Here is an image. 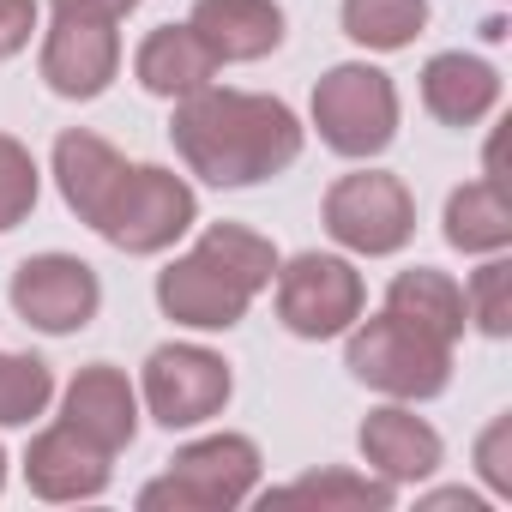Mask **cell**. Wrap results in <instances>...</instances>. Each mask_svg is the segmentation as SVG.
Wrapping results in <instances>:
<instances>
[{
	"instance_id": "obj_1",
	"label": "cell",
	"mask_w": 512,
	"mask_h": 512,
	"mask_svg": "<svg viewBox=\"0 0 512 512\" xmlns=\"http://www.w3.org/2000/svg\"><path fill=\"white\" fill-rule=\"evenodd\" d=\"M169 139H175V157L187 163V175H199L205 187H260L302 157L308 127L296 121V109L284 97L205 85L175 103Z\"/></svg>"
},
{
	"instance_id": "obj_2",
	"label": "cell",
	"mask_w": 512,
	"mask_h": 512,
	"mask_svg": "<svg viewBox=\"0 0 512 512\" xmlns=\"http://www.w3.org/2000/svg\"><path fill=\"white\" fill-rule=\"evenodd\" d=\"M278 247L247 223H211L187 253L157 272V308L187 332H229L247 320L253 296L272 290Z\"/></svg>"
},
{
	"instance_id": "obj_3",
	"label": "cell",
	"mask_w": 512,
	"mask_h": 512,
	"mask_svg": "<svg viewBox=\"0 0 512 512\" xmlns=\"http://www.w3.org/2000/svg\"><path fill=\"white\" fill-rule=\"evenodd\" d=\"M344 338H350L344 368L380 398L422 404V398H440L452 386V344H440L434 332L398 320L392 308H380L374 320H356Z\"/></svg>"
},
{
	"instance_id": "obj_4",
	"label": "cell",
	"mask_w": 512,
	"mask_h": 512,
	"mask_svg": "<svg viewBox=\"0 0 512 512\" xmlns=\"http://www.w3.org/2000/svg\"><path fill=\"white\" fill-rule=\"evenodd\" d=\"M193 223H199V193L163 163H127L91 217V229L121 253H163Z\"/></svg>"
},
{
	"instance_id": "obj_5",
	"label": "cell",
	"mask_w": 512,
	"mask_h": 512,
	"mask_svg": "<svg viewBox=\"0 0 512 512\" xmlns=\"http://www.w3.org/2000/svg\"><path fill=\"white\" fill-rule=\"evenodd\" d=\"M260 470L266 458L247 434H205L181 446L157 482L139 488V506L145 512H229L260 488Z\"/></svg>"
},
{
	"instance_id": "obj_6",
	"label": "cell",
	"mask_w": 512,
	"mask_h": 512,
	"mask_svg": "<svg viewBox=\"0 0 512 512\" xmlns=\"http://www.w3.org/2000/svg\"><path fill=\"white\" fill-rule=\"evenodd\" d=\"M314 127L326 151L368 163L398 139V85L368 61H344L314 85Z\"/></svg>"
},
{
	"instance_id": "obj_7",
	"label": "cell",
	"mask_w": 512,
	"mask_h": 512,
	"mask_svg": "<svg viewBox=\"0 0 512 512\" xmlns=\"http://www.w3.org/2000/svg\"><path fill=\"white\" fill-rule=\"evenodd\" d=\"M278 320L290 338H308V344H326V338H344L362 308H368V290H362V272L344 260V253H296V260H278Z\"/></svg>"
},
{
	"instance_id": "obj_8",
	"label": "cell",
	"mask_w": 512,
	"mask_h": 512,
	"mask_svg": "<svg viewBox=\"0 0 512 512\" xmlns=\"http://www.w3.org/2000/svg\"><path fill=\"white\" fill-rule=\"evenodd\" d=\"M326 235L344 247V253H368V260H386V253H404L410 235H416V199L398 175L386 169H356V175H338L326 187Z\"/></svg>"
},
{
	"instance_id": "obj_9",
	"label": "cell",
	"mask_w": 512,
	"mask_h": 512,
	"mask_svg": "<svg viewBox=\"0 0 512 512\" xmlns=\"http://www.w3.org/2000/svg\"><path fill=\"white\" fill-rule=\"evenodd\" d=\"M235 380H229V362L205 344H157L145 356V374H139V398L151 410L157 428H199L211 416H223Z\"/></svg>"
},
{
	"instance_id": "obj_10",
	"label": "cell",
	"mask_w": 512,
	"mask_h": 512,
	"mask_svg": "<svg viewBox=\"0 0 512 512\" xmlns=\"http://www.w3.org/2000/svg\"><path fill=\"white\" fill-rule=\"evenodd\" d=\"M103 308V278L79 253H31L13 272V314L49 338H73L97 320Z\"/></svg>"
},
{
	"instance_id": "obj_11",
	"label": "cell",
	"mask_w": 512,
	"mask_h": 512,
	"mask_svg": "<svg viewBox=\"0 0 512 512\" xmlns=\"http://www.w3.org/2000/svg\"><path fill=\"white\" fill-rule=\"evenodd\" d=\"M43 85L67 103H91L115 85L121 73V31L115 19H91V13H55V25L43 31Z\"/></svg>"
},
{
	"instance_id": "obj_12",
	"label": "cell",
	"mask_w": 512,
	"mask_h": 512,
	"mask_svg": "<svg viewBox=\"0 0 512 512\" xmlns=\"http://www.w3.org/2000/svg\"><path fill=\"white\" fill-rule=\"evenodd\" d=\"M356 446H362V464H368L380 482H392V488L428 482V476L446 464V440L434 434V422H422V416H416L410 404H398V398L362 416Z\"/></svg>"
},
{
	"instance_id": "obj_13",
	"label": "cell",
	"mask_w": 512,
	"mask_h": 512,
	"mask_svg": "<svg viewBox=\"0 0 512 512\" xmlns=\"http://www.w3.org/2000/svg\"><path fill=\"white\" fill-rule=\"evenodd\" d=\"M115 476V452L85 440L73 422H49L25 446V482L37 500H97Z\"/></svg>"
},
{
	"instance_id": "obj_14",
	"label": "cell",
	"mask_w": 512,
	"mask_h": 512,
	"mask_svg": "<svg viewBox=\"0 0 512 512\" xmlns=\"http://www.w3.org/2000/svg\"><path fill=\"white\" fill-rule=\"evenodd\" d=\"M61 422H73L85 440H97L103 452H127L139 434V392L115 362H91L67 380L61 392Z\"/></svg>"
},
{
	"instance_id": "obj_15",
	"label": "cell",
	"mask_w": 512,
	"mask_h": 512,
	"mask_svg": "<svg viewBox=\"0 0 512 512\" xmlns=\"http://www.w3.org/2000/svg\"><path fill=\"white\" fill-rule=\"evenodd\" d=\"M187 25L211 49L217 67L266 61L284 43V7H278V0H193Z\"/></svg>"
},
{
	"instance_id": "obj_16",
	"label": "cell",
	"mask_w": 512,
	"mask_h": 512,
	"mask_svg": "<svg viewBox=\"0 0 512 512\" xmlns=\"http://www.w3.org/2000/svg\"><path fill=\"white\" fill-rule=\"evenodd\" d=\"M422 103L440 127H476L500 109V73L482 55L446 49L422 67Z\"/></svg>"
},
{
	"instance_id": "obj_17",
	"label": "cell",
	"mask_w": 512,
	"mask_h": 512,
	"mask_svg": "<svg viewBox=\"0 0 512 512\" xmlns=\"http://www.w3.org/2000/svg\"><path fill=\"white\" fill-rule=\"evenodd\" d=\"M217 73H223V67H217L211 49L193 37V25H157V31L139 43V55H133V79H139L151 97H163V103H181V97L217 85Z\"/></svg>"
},
{
	"instance_id": "obj_18",
	"label": "cell",
	"mask_w": 512,
	"mask_h": 512,
	"mask_svg": "<svg viewBox=\"0 0 512 512\" xmlns=\"http://www.w3.org/2000/svg\"><path fill=\"white\" fill-rule=\"evenodd\" d=\"M121 169H127V157H121L103 133L73 127V133L55 139V187H61V199H67V211H73L79 223L97 217V205H103V193L115 187Z\"/></svg>"
},
{
	"instance_id": "obj_19",
	"label": "cell",
	"mask_w": 512,
	"mask_h": 512,
	"mask_svg": "<svg viewBox=\"0 0 512 512\" xmlns=\"http://www.w3.org/2000/svg\"><path fill=\"white\" fill-rule=\"evenodd\" d=\"M386 308H392L398 320L434 332L440 344H458L464 326H470V320H464V290H458L446 272H434V266H410V272H398V278L386 284Z\"/></svg>"
},
{
	"instance_id": "obj_20",
	"label": "cell",
	"mask_w": 512,
	"mask_h": 512,
	"mask_svg": "<svg viewBox=\"0 0 512 512\" xmlns=\"http://www.w3.org/2000/svg\"><path fill=\"white\" fill-rule=\"evenodd\" d=\"M446 241L458 253H506L512 247V205L500 193V181H464L446 199Z\"/></svg>"
},
{
	"instance_id": "obj_21",
	"label": "cell",
	"mask_w": 512,
	"mask_h": 512,
	"mask_svg": "<svg viewBox=\"0 0 512 512\" xmlns=\"http://www.w3.org/2000/svg\"><path fill=\"white\" fill-rule=\"evenodd\" d=\"M422 25H428V0H344V37L374 55L410 49Z\"/></svg>"
},
{
	"instance_id": "obj_22",
	"label": "cell",
	"mask_w": 512,
	"mask_h": 512,
	"mask_svg": "<svg viewBox=\"0 0 512 512\" xmlns=\"http://www.w3.org/2000/svg\"><path fill=\"white\" fill-rule=\"evenodd\" d=\"M55 404V374L43 356L0 350V428H31Z\"/></svg>"
},
{
	"instance_id": "obj_23",
	"label": "cell",
	"mask_w": 512,
	"mask_h": 512,
	"mask_svg": "<svg viewBox=\"0 0 512 512\" xmlns=\"http://www.w3.org/2000/svg\"><path fill=\"white\" fill-rule=\"evenodd\" d=\"M464 320H470L482 338H512V266L500 260V253H482V266L470 272Z\"/></svg>"
},
{
	"instance_id": "obj_24",
	"label": "cell",
	"mask_w": 512,
	"mask_h": 512,
	"mask_svg": "<svg viewBox=\"0 0 512 512\" xmlns=\"http://www.w3.org/2000/svg\"><path fill=\"white\" fill-rule=\"evenodd\" d=\"M37 193H43V169H37L31 145H19L13 133H0V235L19 229L37 211Z\"/></svg>"
},
{
	"instance_id": "obj_25",
	"label": "cell",
	"mask_w": 512,
	"mask_h": 512,
	"mask_svg": "<svg viewBox=\"0 0 512 512\" xmlns=\"http://www.w3.org/2000/svg\"><path fill=\"white\" fill-rule=\"evenodd\" d=\"M272 500H344V506H392L398 488L380 476H350V470H320V476H296L290 488H278Z\"/></svg>"
},
{
	"instance_id": "obj_26",
	"label": "cell",
	"mask_w": 512,
	"mask_h": 512,
	"mask_svg": "<svg viewBox=\"0 0 512 512\" xmlns=\"http://www.w3.org/2000/svg\"><path fill=\"white\" fill-rule=\"evenodd\" d=\"M506 440H512V416H494L488 434L476 440V470L494 494H512V458H506Z\"/></svg>"
},
{
	"instance_id": "obj_27",
	"label": "cell",
	"mask_w": 512,
	"mask_h": 512,
	"mask_svg": "<svg viewBox=\"0 0 512 512\" xmlns=\"http://www.w3.org/2000/svg\"><path fill=\"white\" fill-rule=\"evenodd\" d=\"M37 37V0H0V61Z\"/></svg>"
},
{
	"instance_id": "obj_28",
	"label": "cell",
	"mask_w": 512,
	"mask_h": 512,
	"mask_svg": "<svg viewBox=\"0 0 512 512\" xmlns=\"http://www.w3.org/2000/svg\"><path fill=\"white\" fill-rule=\"evenodd\" d=\"M49 7H55V13H91V19H115V25H121L139 0H49Z\"/></svg>"
},
{
	"instance_id": "obj_29",
	"label": "cell",
	"mask_w": 512,
	"mask_h": 512,
	"mask_svg": "<svg viewBox=\"0 0 512 512\" xmlns=\"http://www.w3.org/2000/svg\"><path fill=\"white\" fill-rule=\"evenodd\" d=\"M428 506H464V512H482V500L464 494V488H440V494H428Z\"/></svg>"
},
{
	"instance_id": "obj_30",
	"label": "cell",
	"mask_w": 512,
	"mask_h": 512,
	"mask_svg": "<svg viewBox=\"0 0 512 512\" xmlns=\"http://www.w3.org/2000/svg\"><path fill=\"white\" fill-rule=\"evenodd\" d=\"M0 488H7V452H0Z\"/></svg>"
}]
</instances>
